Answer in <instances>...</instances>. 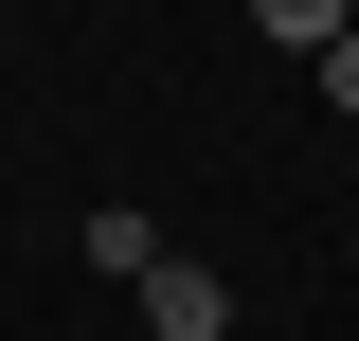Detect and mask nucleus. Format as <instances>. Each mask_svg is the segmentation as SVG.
Listing matches in <instances>:
<instances>
[{
    "label": "nucleus",
    "instance_id": "f03ea898",
    "mask_svg": "<svg viewBox=\"0 0 359 341\" xmlns=\"http://www.w3.org/2000/svg\"><path fill=\"white\" fill-rule=\"evenodd\" d=\"M90 269H108V288H144V269H162V215L108 198V215H90Z\"/></svg>",
    "mask_w": 359,
    "mask_h": 341
},
{
    "label": "nucleus",
    "instance_id": "20e7f679",
    "mask_svg": "<svg viewBox=\"0 0 359 341\" xmlns=\"http://www.w3.org/2000/svg\"><path fill=\"white\" fill-rule=\"evenodd\" d=\"M323 108H341V126H359V36H341V54H323Z\"/></svg>",
    "mask_w": 359,
    "mask_h": 341
},
{
    "label": "nucleus",
    "instance_id": "f257e3e1",
    "mask_svg": "<svg viewBox=\"0 0 359 341\" xmlns=\"http://www.w3.org/2000/svg\"><path fill=\"white\" fill-rule=\"evenodd\" d=\"M144 323H162V341H233V269L162 252V269H144Z\"/></svg>",
    "mask_w": 359,
    "mask_h": 341
},
{
    "label": "nucleus",
    "instance_id": "7ed1b4c3",
    "mask_svg": "<svg viewBox=\"0 0 359 341\" xmlns=\"http://www.w3.org/2000/svg\"><path fill=\"white\" fill-rule=\"evenodd\" d=\"M252 36H269V54H341V36H359V0H252Z\"/></svg>",
    "mask_w": 359,
    "mask_h": 341
}]
</instances>
